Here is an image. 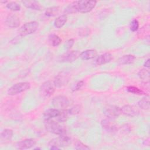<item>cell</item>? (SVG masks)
<instances>
[{
	"label": "cell",
	"mask_w": 150,
	"mask_h": 150,
	"mask_svg": "<svg viewBox=\"0 0 150 150\" xmlns=\"http://www.w3.org/2000/svg\"><path fill=\"white\" fill-rule=\"evenodd\" d=\"M121 110L122 114L130 117H135L139 114V110L134 105H125L121 108Z\"/></svg>",
	"instance_id": "obj_13"
},
{
	"label": "cell",
	"mask_w": 150,
	"mask_h": 150,
	"mask_svg": "<svg viewBox=\"0 0 150 150\" xmlns=\"http://www.w3.org/2000/svg\"><path fill=\"white\" fill-rule=\"evenodd\" d=\"M36 144V142L33 139H25L18 142L16 144V148L18 149H29Z\"/></svg>",
	"instance_id": "obj_12"
},
{
	"label": "cell",
	"mask_w": 150,
	"mask_h": 150,
	"mask_svg": "<svg viewBox=\"0 0 150 150\" xmlns=\"http://www.w3.org/2000/svg\"><path fill=\"white\" fill-rule=\"evenodd\" d=\"M97 55V52L94 49L86 50L80 53V57L83 60H88L95 58Z\"/></svg>",
	"instance_id": "obj_15"
},
{
	"label": "cell",
	"mask_w": 150,
	"mask_h": 150,
	"mask_svg": "<svg viewBox=\"0 0 150 150\" xmlns=\"http://www.w3.org/2000/svg\"><path fill=\"white\" fill-rule=\"evenodd\" d=\"M70 79V75L66 71L59 73L54 78V85L55 87L60 88L67 84Z\"/></svg>",
	"instance_id": "obj_9"
},
{
	"label": "cell",
	"mask_w": 150,
	"mask_h": 150,
	"mask_svg": "<svg viewBox=\"0 0 150 150\" xmlns=\"http://www.w3.org/2000/svg\"><path fill=\"white\" fill-rule=\"evenodd\" d=\"M69 114V112L68 110H60V112L58 116L56 117L57 121L59 122L66 121L68 118Z\"/></svg>",
	"instance_id": "obj_25"
},
{
	"label": "cell",
	"mask_w": 150,
	"mask_h": 150,
	"mask_svg": "<svg viewBox=\"0 0 150 150\" xmlns=\"http://www.w3.org/2000/svg\"><path fill=\"white\" fill-rule=\"evenodd\" d=\"M80 53L77 50L67 52L60 57V61L62 62H72L80 57Z\"/></svg>",
	"instance_id": "obj_10"
},
{
	"label": "cell",
	"mask_w": 150,
	"mask_h": 150,
	"mask_svg": "<svg viewBox=\"0 0 150 150\" xmlns=\"http://www.w3.org/2000/svg\"><path fill=\"white\" fill-rule=\"evenodd\" d=\"M52 105L58 110H64L69 105V99L64 96H57L52 100Z\"/></svg>",
	"instance_id": "obj_7"
},
{
	"label": "cell",
	"mask_w": 150,
	"mask_h": 150,
	"mask_svg": "<svg viewBox=\"0 0 150 150\" xmlns=\"http://www.w3.org/2000/svg\"><path fill=\"white\" fill-rule=\"evenodd\" d=\"M112 59V55L109 53H105L98 56L96 60V63L98 65L104 64L107 63H109Z\"/></svg>",
	"instance_id": "obj_16"
},
{
	"label": "cell",
	"mask_w": 150,
	"mask_h": 150,
	"mask_svg": "<svg viewBox=\"0 0 150 150\" xmlns=\"http://www.w3.org/2000/svg\"><path fill=\"white\" fill-rule=\"evenodd\" d=\"M76 12H77V9H76L75 1L69 4V5L66 6V8H65L64 11V13L66 14L74 13H76Z\"/></svg>",
	"instance_id": "obj_26"
},
{
	"label": "cell",
	"mask_w": 150,
	"mask_h": 150,
	"mask_svg": "<svg viewBox=\"0 0 150 150\" xmlns=\"http://www.w3.org/2000/svg\"><path fill=\"white\" fill-rule=\"evenodd\" d=\"M76 6L77 11L80 13H87L90 12L96 6L97 2L96 1H76Z\"/></svg>",
	"instance_id": "obj_2"
},
{
	"label": "cell",
	"mask_w": 150,
	"mask_h": 150,
	"mask_svg": "<svg viewBox=\"0 0 150 150\" xmlns=\"http://www.w3.org/2000/svg\"><path fill=\"white\" fill-rule=\"evenodd\" d=\"M67 19V18L66 15H63L59 16L58 18H57L55 19V21L54 22V26L57 28H62L66 23Z\"/></svg>",
	"instance_id": "obj_21"
},
{
	"label": "cell",
	"mask_w": 150,
	"mask_h": 150,
	"mask_svg": "<svg viewBox=\"0 0 150 150\" xmlns=\"http://www.w3.org/2000/svg\"><path fill=\"white\" fill-rule=\"evenodd\" d=\"M75 149H82V150H86V149H90V148L80 142V141H76L75 143Z\"/></svg>",
	"instance_id": "obj_31"
},
{
	"label": "cell",
	"mask_w": 150,
	"mask_h": 150,
	"mask_svg": "<svg viewBox=\"0 0 150 150\" xmlns=\"http://www.w3.org/2000/svg\"><path fill=\"white\" fill-rule=\"evenodd\" d=\"M60 112V110L56 108H50L45 111L43 117L45 119H52L56 118Z\"/></svg>",
	"instance_id": "obj_20"
},
{
	"label": "cell",
	"mask_w": 150,
	"mask_h": 150,
	"mask_svg": "<svg viewBox=\"0 0 150 150\" xmlns=\"http://www.w3.org/2000/svg\"><path fill=\"white\" fill-rule=\"evenodd\" d=\"M30 84L28 82H20L11 86L8 90V94L10 96H14L29 90Z\"/></svg>",
	"instance_id": "obj_5"
},
{
	"label": "cell",
	"mask_w": 150,
	"mask_h": 150,
	"mask_svg": "<svg viewBox=\"0 0 150 150\" xmlns=\"http://www.w3.org/2000/svg\"><path fill=\"white\" fill-rule=\"evenodd\" d=\"M22 3L27 8L36 11H40L42 9L40 4L39 3V2L36 1H22Z\"/></svg>",
	"instance_id": "obj_18"
},
{
	"label": "cell",
	"mask_w": 150,
	"mask_h": 150,
	"mask_svg": "<svg viewBox=\"0 0 150 150\" xmlns=\"http://www.w3.org/2000/svg\"><path fill=\"white\" fill-rule=\"evenodd\" d=\"M90 33V29L88 28H84L80 30L79 31V35L81 36H87Z\"/></svg>",
	"instance_id": "obj_33"
},
{
	"label": "cell",
	"mask_w": 150,
	"mask_h": 150,
	"mask_svg": "<svg viewBox=\"0 0 150 150\" xmlns=\"http://www.w3.org/2000/svg\"><path fill=\"white\" fill-rule=\"evenodd\" d=\"M127 90H128V91H129L131 93H133L134 94H138V95L145 94V93L143 91H142L141 90H140L134 86H128V87H127Z\"/></svg>",
	"instance_id": "obj_29"
},
{
	"label": "cell",
	"mask_w": 150,
	"mask_h": 150,
	"mask_svg": "<svg viewBox=\"0 0 150 150\" xmlns=\"http://www.w3.org/2000/svg\"><path fill=\"white\" fill-rule=\"evenodd\" d=\"M71 144V139L69 137L64 134L60 135L57 138H55L50 141L49 143V146H56L60 147H66Z\"/></svg>",
	"instance_id": "obj_4"
},
{
	"label": "cell",
	"mask_w": 150,
	"mask_h": 150,
	"mask_svg": "<svg viewBox=\"0 0 150 150\" xmlns=\"http://www.w3.org/2000/svg\"><path fill=\"white\" fill-rule=\"evenodd\" d=\"M48 40L49 43L53 46H59L62 42V39L60 37L55 34H50L49 36Z\"/></svg>",
	"instance_id": "obj_22"
},
{
	"label": "cell",
	"mask_w": 150,
	"mask_h": 150,
	"mask_svg": "<svg viewBox=\"0 0 150 150\" xmlns=\"http://www.w3.org/2000/svg\"><path fill=\"white\" fill-rule=\"evenodd\" d=\"M138 75L140 79L144 83H148L149 81V71L146 69H142L138 72Z\"/></svg>",
	"instance_id": "obj_23"
},
{
	"label": "cell",
	"mask_w": 150,
	"mask_h": 150,
	"mask_svg": "<svg viewBox=\"0 0 150 150\" xmlns=\"http://www.w3.org/2000/svg\"><path fill=\"white\" fill-rule=\"evenodd\" d=\"M44 125L46 129L49 132L59 135L65 133L64 128L58 122L52 119H45Z\"/></svg>",
	"instance_id": "obj_1"
},
{
	"label": "cell",
	"mask_w": 150,
	"mask_h": 150,
	"mask_svg": "<svg viewBox=\"0 0 150 150\" xmlns=\"http://www.w3.org/2000/svg\"><path fill=\"white\" fill-rule=\"evenodd\" d=\"M13 131L10 129H5L1 133L0 140L1 142H8L11 141L13 137Z\"/></svg>",
	"instance_id": "obj_17"
},
{
	"label": "cell",
	"mask_w": 150,
	"mask_h": 150,
	"mask_svg": "<svg viewBox=\"0 0 150 150\" xmlns=\"http://www.w3.org/2000/svg\"><path fill=\"white\" fill-rule=\"evenodd\" d=\"M139 22L137 19H133L130 23V29L132 32H135L138 29Z\"/></svg>",
	"instance_id": "obj_32"
},
{
	"label": "cell",
	"mask_w": 150,
	"mask_h": 150,
	"mask_svg": "<svg viewBox=\"0 0 150 150\" xmlns=\"http://www.w3.org/2000/svg\"><path fill=\"white\" fill-rule=\"evenodd\" d=\"M6 6V8L13 11H18L21 9V5L15 2H9Z\"/></svg>",
	"instance_id": "obj_27"
},
{
	"label": "cell",
	"mask_w": 150,
	"mask_h": 150,
	"mask_svg": "<svg viewBox=\"0 0 150 150\" xmlns=\"http://www.w3.org/2000/svg\"><path fill=\"white\" fill-rule=\"evenodd\" d=\"M39 27L38 22L36 21H32L26 23L22 25L19 30V33L21 36H25L35 32Z\"/></svg>",
	"instance_id": "obj_3"
},
{
	"label": "cell",
	"mask_w": 150,
	"mask_h": 150,
	"mask_svg": "<svg viewBox=\"0 0 150 150\" xmlns=\"http://www.w3.org/2000/svg\"><path fill=\"white\" fill-rule=\"evenodd\" d=\"M40 148H35V149H40Z\"/></svg>",
	"instance_id": "obj_38"
},
{
	"label": "cell",
	"mask_w": 150,
	"mask_h": 150,
	"mask_svg": "<svg viewBox=\"0 0 150 150\" xmlns=\"http://www.w3.org/2000/svg\"><path fill=\"white\" fill-rule=\"evenodd\" d=\"M81 110V107L79 105H74L73 107H72L70 110H69V114L71 115H75V114H77L80 112Z\"/></svg>",
	"instance_id": "obj_30"
},
{
	"label": "cell",
	"mask_w": 150,
	"mask_h": 150,
	"mask_svg": "<svg viewBox=\"0 0 150 150\" xmlns=\"http://www.w3.org/2000/svg\"><path fill=\"white\" fill-rule=\"evenodd\" d=\"M6 25L10 28H16L20 25L19 18L15 15H9L5 19Z\"/></svg>",
	"instance_id": "obj_14"
},
{
	"label": "cell",
	"mask_w": 150,
	"mask_h": 150,
	"mask_svg": "<svg viewBox=\"0 0 150 150\" xmlns=\"http://www.w3.org/2000/svg\"><path fill=\"white\" fill-rule=\"evenodd\" d=\"M84 85V82L83 81H80L79 82H77L74 86V87L73 88V91H77L78 90H79L80 88H81V87Z\"/></svg>",
	"instance_id": "obj_34"
},
{
	"label": "cell",
	"mask_w": 150,
	"mask_h": 150,
	"mask_svg": "<svg viewBox=\"0 0 150 150\" xmlns=\"http://www.w3.org/2000/svg\"><path fill=\"white\" fill-rule=\"evenodd\" d=\"M138 105L139 108L143 110H149V98L148 97H144L138 103Z\"/></svg>",
	"instance_id": "obj_24"
},
{
	"label": "cell",
	"mask_w": 150,
	"mask_h": 150,
	"mask_svg": "<svg viewBox=\"0 0 150 150\" xmlns=\"http://www.w3.org/2000/svg\"><path fill=\"white\" fill-rule=\"evenodd\" d=\"M60 148L56 146H51V147L50 148V149H59Z\"/></svg>",
	"instance_id": "obj_37"
},
{
	"label": "cell",
	"mask_w": 150,
	"mask_h": 150,
	"mask_svg": "<svg viewBox=\"0 0 150 150\" xmlns=\"http://www.w3.org/2000/svg\"><path fill=\"white\" fill-rule=\"evenodd\" d=\"M104 114L108 118L114 119L118 117L121 112V108L115 105H108L103 110Z\"/></svg>",
	"instance_id": "obj_8"
},
{
	"label": "cell",
	"mask_w": 150,
	"mask_h": 150,
	"mask_svg": "<svg viewBox=\"0 0 150 150\" xmlns=\"http://www.w3.org/2000/svg\"><path fill=\"white\" fill-rule=\"evenodd\" d=\"M54 92V87L52 83L47 81L44 82L40 87L39 93L42 97L47 98L50 97Z\"/></svg>",
	"instance_id": "obj_6"
},
{
	"label": "cell",
	"mask_w": 150,
	"mask_h": 150,
	"mask_svg": "<svg viewBox=\"0 0 150 150\" xmlns=\"http://www.w3.org/2000/svg\"><path fill=\"white\" fill-rule=\"evenodd\" d=\"M135 60V57L132 54H127L122 56L118 60V63L121 65L129 64L132 63Z\"/></svg>",
	"instance_id": "obj_19"
},
{
	"label": "cell",
	"mask_w": 150,
	"mask_h": 150,
	"mask_svg": "<svg viewBox=\"0 0 150 150\" xmlns=\"http://www.w3.org/2000/svg\"><path fill=\"white\" fill-rule=\"evenodd\" d=\"M58 12H59V7L57 6L51 7L46 9L45 12V15L47 16H53L57 15Z\"/></svg>",
	"instance_id": "obj_28"
},
{
	"label": "cell",
	"mask_w": 150,
	"mask_h": 150,
	"mask_svg": "<svg viewBox=\"0 0 150 150\" xmlns=\"http://www.w3.org/2000/svg\"><path fill=\"white\" fill-rule=\"evenodd\" d=\"M73 45H74V40L72 39L68 40L66 42V43H65V46L67 49H70Z\"/></svg>",
	"instance_id": "obj_35"
},
{
	"label": "cell",
	"mask_w": 150,
	"mask_h": 150,
	"mask_svg": "<svg viewBox=\"0 0 150 150\" xmlns=\"http://www.w3.org/2000/svg\"><path fill=\"white\" fill-rule=\"evenodd\" d=\"M149 59H148L146 61H145V63H144V66L145 67H147V68H148L149 67Z\"/></svg>",
	"instance_id": "obj_36"
},
{
	"label": "cell",
	"mask_w": 150,
	"mask_h": 150,
	"mask_svg": "<svg viewBox=\"0 0 150 150\" xmlns=\"http://www.w3.org/2000/svg\"><path fill=\"white\" fill-rule=\"evenodd\" d=\"M112 119L107 118L103 119L101 121V125L102 128L108 132H115L117 130V125L112 120Z\"/></svg>",
	"instance_id": "obj_11"
}]
</instances>
